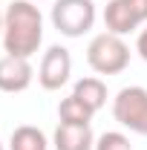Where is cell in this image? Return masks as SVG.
I'll return each instance as SVG.
<instances>
[{
	"instance_id": "obj_1",
	"label": "cell",
	"mask_w": 147,
	"mask_h": 150,
	"mask_svg": "<svg viewBox=\"0 0 147 150\" xmlns=\"http://www.w3.org/2000/svg\"><path fill=\"white\" fill-rule=\"evenodd\" d=\"M43 43V15L32 0H12L3 12V49L15 58H32Z\"/></svg>"
},
{
	"instance_id": "obj_2",
	"label": "cell",
	"mask_w": 147,
	"mask_h": 150,
	"mask_svg": "<svg viewBox=\"0 0 147 150\" xmlns=\"http://www.w3.org/2000/svg\"><path fill=\"white\" fill-rule=\"evenodd\" d=\"M87 64L98 75H118L130 67V46L124 43L121 35L101 32L87 46Z\"/></svg>"
},
{
	"instance_id": "obj_3",
	"label": "cell",
	"mask_w": 147,
	"mask_h": 150,
	"mask_svg": "<svg viewBox=\"0 0 147 150\" xmlns=\"http://www.w3.org/2000/svg\"><path fill=\"white\" fill-rule=\"evenodd\" d=\"M49 20L64 38H81L95 23V3L92 0H55Z\"/></svg>"
},
{
	"instance_id": "obj_4",
	"label": "cell",
	"mask_w": 147,
	"mask_h": 150,
	"mask_svg": "<svg viewBox=\"0 0 147 150\" xmlns=\"http://www.w3.org/2000/svg\"><path fill=\"white\" fill-rule=\"evenodd\" d=\"M112 118L127 130L147 136V90L144 87H121L112 98Z\"/></svg>"
},
{
	"instance_id": "obj_5",
	"label": "cell",
	"mask_w": 147,
	"mask_h": 150,
	"mask_svg": "<svg viewBox=\"0 0 147 150\" xmlns=\"http://www.w3.org/2000/svg\"><path fill=\"white\" fill-rule=\"evenodd\" d=\"M147 23V0H110L104 9V26L112 35H130Z\"/></svg>"
},
{
	"instance_id": "obj_6",
	"label": "cell",
	"mask_w": 147,
	"mask_h": 150,
	"mask_svg": "<svg viewBox=\"0 0 147 150\" xmlns=\"http://www.w3.org/2000/svg\"><path fill=\"white\" fill-rule=\"evenodd\" d=\"M72 75V55L66 46L61 43H52L43 58H40V67H37V84L46 90V93H55L61 90Z\"/></svg>"
},
{
	"instance_id": "obj_7",
	"label": "cell",
	"mask_w": 147,
	"mask_h": 150,
	"mask_svg": "<svg viewBox=\"0 0 147 150\" xmlns=\"http://www.w3.org/2000/svg\"><path fill=\"white\" fill-rule=\"evenodd\" d=\"M35 69L29 64V58H15L3 55L0 58V93H23L32 87Z\"/></svg>"
},
{
	"instance_id": "obj_8",
	"label": "cell",
	"mask_w": 147,
	"mask_h": 150,
	"mask_svg": "<svg viewBox=\"0 0 147 150\" xmlns=\"http://www.w3.org/2000/svg\"><path fill=\"white\" fill-rule=\"evenodd\" d=\"M55 150H92L95 136L90 124H58L52 136Z\"/></svg>"
},
{
	"instance_id": "obj_9",
	"label": "cell",
	"mask_w": 147,
	"mask_h": 150,
	"mask_svg": "<svg viewBox=\"0 0 147 150\" xmlns=\"http://www.w3.org/2000/svg\"><path fill=\"white\" fill-rule=\"evenodd\" d=\"M72 95L81 98L92 112H98L104 104H107V84L101 78H78L72 87Z\"/></svg>"
},
{
	"instance_id": "obj_10",
	"label": "cell",
	"mask_w": 147,
	"mask_h": 150,
	"mask_svg": "<svg viewBox=\"0 0 147 150\" xmlns=\"http://www.w3.org/2000/svg\"><path fill=\"white\" fill-rule=\"evenodd\" d=\"M46 147H49V142H46L43 130H37L32 124L15 127L12 139H9V150H46Z\"/></svg>"
},
{
	"instance_id": "obj_11",
	"label": "cell",
	"mask_w": 147,
	"mask_h": 150,
	"mask_svg": "<svg viewBox=\"0 0 147 150\" xmlns=\"http://www.w3.org/2000/svg\"><path fill=\"white\" fill-rule=\"evenodd\" d=\"M92 115H95V112H92L81 98H75V95H66V98L58 104V118H61V124H90Z\"/></svg>"
},
{
	"instance_id": "obj_12",
	"label": "cell",
	"mask_w": 147,
	"mask_h": 150,
	"mask_svg": "<svg viewBox=\"0 0 147 150\" xmlns=\"http://www.w3.org/2000/svg\"><path fill=\"white\" fill-rule=\"evenodd\" d=\"M92 150H133V144H130V139L124 133L107 130V133H101V136L95 139V147Z\"/></svg>"
},
{
	"instance_id": "obj_13",
	"label": "cell",
	"mask_w": 147,
	"mask_h": 150,
	"mask_svg": "<svg viewBox=\"0 0 147 150\" xmlns=\"http://www.w3.org/2000/svg\"><path fill=\"white\" fill-rule=\"evenodd\" d=\"M136 52H139L141 61H147V29H141L139 38H136Z\"/></svg>"
},
{
	"instance_id": "obj_14",
	"label": "cell",
	"mask_w": 147,
	"mask_h": 150,
	"mask_svg": "<svg viewBox=\"0 0 147 150\" xmlns=\"http://www.w3.org/2000/svg\"><path fill=\"white\" fill-rule=\"evenodd\" d=\"M0 40H3V12H0Z\"/></svg>"
},
{
	"instance_id": "obj_15",
	"label": "cell",
	"mask_w": 147,
	"mask_h": 150,
	"mask_svg": "<svg viewBox=\"0 0 147 150\" xmlns=\"http://www.w3.org/2000/svg\"><path fill=\"white\" fill-rule=\"evenodd\" d=\"M32 3H43V0H32Z\"/></svg>"
},
{
	"instance_id": "obj_16",
	"label": "cell",
	"mask_w": 147,
	"mask_h": 150,
	"mask_svg": "<svg viewBox=\"0 0 147 150\" xmlns=\"http://www.w3.org/2000/svg\"><path fill=\"white\" fill-rule=\"evenodd\" d=\"M0 150H3V142H0Z\"/></svg>"
}]
</instances>
